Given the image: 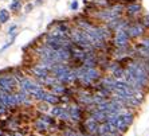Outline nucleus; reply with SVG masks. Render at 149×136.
<instances>
[{
	"label": "nucleus",
	"instance_id": "1",
	"mask_svg": "<svg viewBox=\"0 0 149 136\" xmlns=\"http://www.w3.org/2000/svg\"><path fill=\"white\" fill-rule=\"evenodd\" d=\"M128 74H130L132 77H134L137 82L142 86H145L148 84V80H149V74L148 72L145 70V67L142 66V63L139 62V63H132V65H129L128 69L125 70Z\"/></svg>",
	"mask_w": 149,
	"mask_h": 136
},
{
	"label": "nucleus",
	"instance_id": "2",
	"mask_svg": "<svg viewBox=\"0 0 149 136\" xmlns=\"http://www.w3.org/2000/svg\"><path fill=\"white\" fill-rule=\"evenodd\" d=\"M129 42V34L126 30H117L114 36V43L118 49H125Z\"/></svg>",
	"mask_w": 149,
	"mask_h": 136
},
{
	"label": "nucleus",
	"instance_id": "3",
	"mask_svg": "<svg viewBox=\"0 0 149 136\" xmlns=\"http://www.w3.org/2000/svg\"><path fill=\"white\" fill-rule=\"evenodd\" d=\"M16 85V80L14 77H0V90L11 93Z\"/></svg>",
	"mask_w": 149,
	"mask_h": 136
},
{
	"label": "nucleus",
	"instance_id": "4",
	"mask_svg": "<svg viewBox=\"0 0 149 136\" xmlns=\"http://www.w3.org/2000/svg\"><path fill=\"white\" fill-rule=\"evenodd\" d=\"M126 31H128L129 36L136 38V36H140V35H142V32H144V26L140 25V23H134V25L128 26Z\"/></svg>",
	"mask_w": 149,
	"mask_h": 136
},
{
	"label": "nucleus",
	"instance_id": "5",
	"mask_svg": "<svg viewBox=\"0 0 149 136\" xmlns=\"http://www.w3.org/2000/svg\"><path fill=\"white\" fill-rule=\"evenodd\" d=\"M86 127H87V129H89L91 133H98V128H100V125H98V121L94 119V117H91V119L87 120Z\"/></svg>",
	"mask_w": 149,
	"mask_h": 136
},
{
	"label": "nucleus",
	"instance_id": "6",
	"mask_svg": "<svg viewBox=\"0 0 149 136\" xmlns=\"http://www.w3.org/2000/svg\"><path fill=\"white\" fill-rule=\"evenodd\" d=\"M67 111H69V113H70V119H73V120H79L81 116H82V113H81L78 107H71V108H69Z\"/></svg>",
	"mask_w": 149,
	"mask_h": 136
},
{
	"label": "nucleus",
	"instance_id": "7",
	"mask_svg": "<svg viewBox=\"0 0 149 136\" xmlns=\"http://www.w3.org/2000/svg\"><path fill=\"white\" fill-rule=\"evenodd\" d=\"M126 10H128V12L130 15H136L141 11V6L139 3H133V4H129L128 7H126Z\"/></svg>",
	"mask_w": 149,
	"mask_h": 136
},
{
	"label": "nucleus",
	"instance_id": "8",
	"mask_svg": "<svg viewBox=\"0 0 149 136\" xmlns=\"http://www.w3.org/2000/svg\"><path fill=\"white\" fill-rule=\"evenodd\" d=\"M43 100H45L46 102H50V104H56V102H58V97L54 96V94H49V93L45 94Z\"/></svg>",
	"mask_w": 149,
	"mask_h": 136
},
{
	"label": "nucleus",
	"instance_id": "9",
	"mask_svg": "<svg viewBox=\"0 0 149 136\" xmlns=\"http://www.w3.org/2000/svg\"><path fill=\"white\" fill-rule=\"evenodd\" d=\"M10 20V12L7 10L0 11V23H7Z\"/></svg>",
	"mask_w": 149,
	"mask_h": 136
},
{
	"label": "nucleus",
	"instance_id": "10",
	"mask_svg": "<svg viewBox=\"0 0 149 136\" xmlns=\"http://www.w3.org/2000/svg\"><path fill=\"white\" fill-rule=\"evenodd\" d=\"M128 124H126V123L125 121H122V120H120V121H118V125H117V128H118V131H120V132L121 133H124L125 131H126V129H128Z\"/></svg>",
	"mask_w": 149,
	"mask_h": 136
},
{
	"label": "nucleus",
	"instance_id": "11",
	"mask_svg": "<svg viewBox=\"0 0 149 136\" xmlns=\"http://www.w3.org/2000/svg\"><path fill=\"white\" fill-rule=\"evenodd\" d=\"M20 1H19V0H14V1H12V3H11V10L12 11H17V10H20Z\"/></svg>",
	"mask_w": 149,
	"mask_h": 136
},
{
	"label": "nucleus",
	"instance_id": "12",
	"mask_svg": "<svg viewBox=\"0 0 149 136\" xmlns=\"http://www.w3.org/2000/svg\"><path fill=\"white\" fill-rule=\"evenodd\" d=\"M62 112H63V108H61V107H56V108H52V111H51V115L52 116H61L62 115Z\"/></svg>",
	"mask_w": 149,
	"mask_h": 136
},
{
	"label": "nucleus",
	"instance_id": "13",
	"mask_svg": "<svg viewBox=\"0 0 149 136\" xmlns=\"http://www.w3.org/2000/svg\"><path fill=\"white\" fill-rule=\"evenodd\" d=\"M122 76H125V70L120 69V67L114 70V77H117V78H121Z\"/></svg>",
	"mask_w": 149,
	"mask_h": 136
},
{
	"label": "nucleus",
	"instance_id": "14",
	"mask_svg": "<svg viewBox=\"0 0 149 136\" xmlns=\"http://www.w3.org/2000/svg\"><path fill=\"white\" fill-rule=\"evenodd\" d=\"M142 26H144V27H149V15L142 18Z\"/></svg>",
	"mask_w": 149,
	"mask_h": 136
},
{
	"label": "nucleus",
	"instance_id": "15",
	"mask_svg": "<svg viewBox=\"0 0 149 136\" xmlns=\"http://www.w3.org/2000/svg\"><path fill=\"white\" fill-rule=\"evenodd\" d=\"M77 8H78V1L74 0L73 3H71V10H77Z\"/></svg>",
	"mask_w": 149,
	"mask_h": 136
},
{
	"label": "nucleus",
	"instance_id": "16",
	"mask_svg": "<svg viewBox=\"0 0 149 136\" xmlns=\"http://www.w3.org/2000/svg\"><path fill=\"white\" fill-rule=\"evenodd\" d=\"M15 30H16V26H12V27H11L10 30H8V32H10V34H12V32L15 31Z\"/></svg>",
	"mask_w": 149,
	"mask_h": 136
},
{
	"label": "nucleus",
	"instance_id": "17",
	"mask_svg": "<svg viewBox=\"0 0 149 136\" xmlns=\"http://www.w3.org/2000/svg\"><path fill=\"white\" fill-rule=\"evenodd\" d=\"M102 136H117V135H114V133H105V135H102Z\"/></svg>",
	"mask_w": 149,
	"mask_h": 136
},
{
	"label": "nucleus",
	"instance_id": "18",
	"mask_svg": "<svg viewBox=\"0 0 149 136\" xmlns=\"http://www.w3.org/2000/svg\"><path fill=\"white\" fill-rule=\"evenodd\" d=\"M39 1H40V0H39Z\"/></svg>",
	"mask_w": 149,
	"mask_h": 136
}]
</instances>
